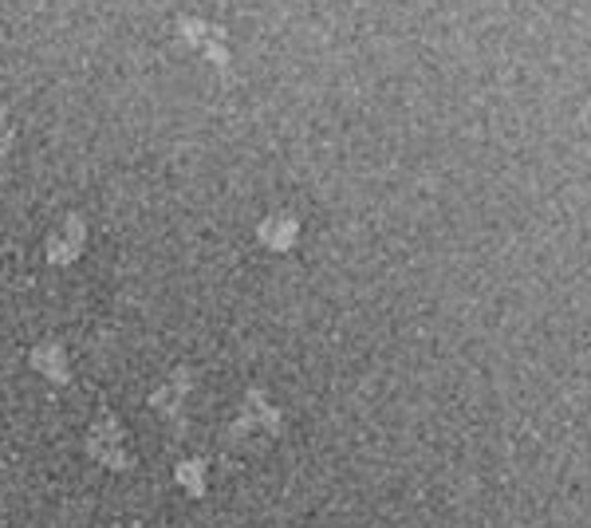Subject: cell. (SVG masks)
Returning a JSON list of instances; mask_svg holds the SVG:
<instances>
[{
  "label": "cell",
  "instance_id": "cell-1",
  "mask_svg": "<svg viewBox=\"0 0 591 528\" xmlns=\"http://www.w3.org/2000/svg\"><path fill=\"white\" fill-rule=\"evenodd\" d=\"M79 229H83V225H79V217H67L60 245H52V249H48V253H52V261H71V257L79 253V245H83V233H79Z\"/></svg>",
  "mask_w": 591,
  "mask_h": 528
},
{
  "label": "cell",
  "instance_id": "cell-2",
  "mask_svg": "<svg viewBox=\"0 0 591 528\" xmlns=\"http://www.w3.org/2000/svg\"><path fill=\"white\" fill-rule=\"evenodd\" d=\"M8 138H12V123H8V111L0 107V150L8 146Z\"/></svg>",
  "mask_w": 591,
  "mask_h": 528
}]
</instances>
